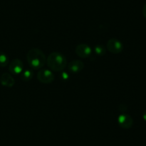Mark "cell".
Segmentation results:
<instances>
[{
    "label": "cell",
    "instance_id": "30bf717a",
    "mask_svg": "<svg viewBox=\"0 0 146 146\" xmlns=\"http://www.w3.org/2000/svg\"><path fill=\"white\" fill-rule=\"evenodd\" d=\"M21 80L24 82H29L32 79L33 74L32 71L30 70H23L22 72L21 73Z\"/></svg>",
    "mask_w": 146,
    "mask_h": 146
},
{
    "label": "cell",
    "instance_id": "4fadbf2b",
    "mask_svg": "<svg viewBox=\"0 0 146 146\" xmlns=\"http://www.w3.org/2000/svg\"><path fill=\"white\" fill-rule=\"evenodd\" d=\"M143 14L144 17L146 19V3L144 4L143 7Z\"/></svg>",
    "mask_w": 146,
    "mask_h": 146
},
{
    "label": "cell",
    "instance_id": "7c38bea8",
    "mask_svg": "<svg viewBox=\"0 0 146 146\" xmlns=\"http://www.w3.org/2000/svg\"><path fill=\"white\" fill-rule=\"evenodd\" d=\"M94 51H95V53L98 56H100V57H102L106 52V50L105 47H104L101 44H97L95 47H94Z\"/></svg>",
    "mask_w": 146,
    "mask_h": 146
},
{
    "label": "cell",
    "instance_id": "52a82bcc",
    "mask_svg": "<svg viewBox=\"0 0 146 146\" xmlns=\"http://www.w3.org/2000/svg\"><path fill=\"white\" fill-rule=\"evenodd\" d=\"M92 52L91 47L86 44H80L76 47V53L81 58H87Z\"/></svg>",
    "mask_w": 146,
    "mask_h": 146
},
{
    "label": "cell",
    "instance_id": "8fae6325",
    "mask_svg": "<svg viewBox=\"0 0 146 146\" xmlns=\"http://www.w3.org/2000/svg\"><path fill=\"white\" fill-rule=\"evenodd\" d=\"M9 64V58L3 52H0V67H4Z\"/></svg>",
    "mask_w": 146,
    "mask_h": 146
},
{
    "label": "cell",
    "instance_id": "7a4b0ae2",
    "mask_svg": "<svg viewBox=\"0 0 146 146\" xmlns=\"http://www.w3.org/2000/svg\"><path fill=\"white\" fill-rule=\"evenodd\" d=\"M46 64L48 68L54 72H61L66 67L67 60L64 54L54 52L48 56Z\"/></svg>",
    "mask_w": 146,
    "mask_h": 146
},
{
    "label": "cell",
    "instance_id": "3957f363",
    "mask_svg": "<svg viewBox=\"0 0 146 146\" xmlns=\"http://www.w3.org/2000/svg\"><path fill=\"white\" fill-rule=\"evenodd\" d=\"M37 79L43 84H51L54 80V74L51 70L47 69H42L38 71L37 74Z\"/></svg>",
    "mask_w": 146,
    "mask_h": 146
},
{
    "label": "cell",
    "instance_id": "9c48e42d",
    "mask_svg": "<svg viewBox=\"0 0 146 146\" xmlns=\"http://www.w3.org/2000/svg\"><path fill=\"white\" fill-rule=\"evenodd\" d=\"M0 82H1V84L3 86L7 87H13L14 84H15L14 79L13 78V77L9 73L7 72H5L1 74V77H0Z\"/></svg>",
    "mask_w": 146,
    "mask_h": 146
},
{
    "label": "cell",
    "instance_id": "8992f818",
    "mask_svg": "<svg viewBox=\"0 0 146 146\" xmlns=\"http://www.w3.org/2000/svg\"><path fill=\"white\" fill-rule=\"evenodd\" d=\"M9 70L11 74H20L24 70V64L19 59H14L10 62Z\"/></svg>",
    "mask_w": 146,
    "mask_h": 146
},
{
    "label": "cell",
    "instance_id": "6da1fadb",
    "mask_svg": "<svg viewBox=\"0 0 146 146\" xmlns=\"http://www.w3.org/2000/svg\"><path fill=\"white\" fill-rule=\"evenodd\" d=\"M27 60L30 67L34 70L41 69L46 62L45 54L38 48H33L29 50L27 54Z\"/></svg>",
    "mask_w": 146,
    "mask_h": 146
},
{
    "label": "cell",
    "instance_id": "5b68a950",
    "mask_svg": "<svg viewBox=\"0 0 146 146\" xmlns=\"http://www.w3.org/2000/svg\"><path fill=\"white\" fill-rule=\"evenodd\" d=\"M118 123L120 127L124 129H129L133 125V120L129 115L122 113L118 117Z\"/></svg>",
    "mask_w": 146,
    "mask_h": 146
},
{
    "label": "cell",
    "instance_id": "ba28073f",
    "mask_svg": "<svg viewBox=\"0 0 146 146\" xmlns=\"http://www.w3.org/2000/svg\"><path fill=\"white\" fill-rule=\"evenodd\" d=\"M84 67V64L81 60H76L68 63V68L72 73H79Z\"/></svg>",
    "mask_w": 146,
    "mask_h": 146
},
{
    "label": "cell",
    "instance_id": "277c9868",
    "mask_svg": "<svg viewBox=\"0 0 146 146\" xmlns=\"http://www.w3.org/2000/svg\"><path fill=\"white\" fill-rule=\"evenodd\" d=\"M107 50L113 54H119L123 51V46L121 41L115 38L110 39L107 42Z\"/></svg>",
    "mask_w": 146,
    "mask_h": 146
},
{
    "label": "cell",
    "instance_id": "5bb4252c",
    "mask_svg": "<svg viewBox=\"0 0 146 146\" xmlns=\"http://www.w3.org/2000/svg\"><path fill=\"white\" fill-rule=\"evenodd\" d=\"M143 120L146 121V110L145 112L143 113Z\"/></svg>",
    "mask_w": 146,
    "mask_h": 146
}]
</instances>
